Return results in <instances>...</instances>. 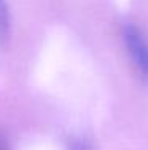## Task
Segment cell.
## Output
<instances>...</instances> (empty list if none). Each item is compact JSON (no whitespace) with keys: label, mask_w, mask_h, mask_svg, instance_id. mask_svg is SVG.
I'll return each instance as SVG.
<instances>
[{"label":"cell","mask_w":148,"mask_h":150,"mask_svg":"<svg viewBox=\"0 0 148 150\" xmlns=\"http://www.w3.org/2000/svg\"><path fill=\"white\" fill-rule=\"evenodd\" d=\"M123 38L134 66L140 70L142 75L148 77V42L145 40L143 34L139 27L129 24L123 29Z\"/></svg>","instance_id":"6da1fadb"},{"label":"cell","mask_w":148,"mask_h":150,"mask_svg":"<svg viewBox=\"0 0 148 150\" xmlns=\"http://www.w3.org/2000/svg\"><path fill=\"white\" fill-rule=\"evenodd\" d=\"M0 150H6L5 144H3V142H2V137H0Z\"/></svg>","instance_id":"277c9868"},{"label":"cell","mask_w":148,"mask_h":150,"mask_svg":"<svg viewBox=\"0 0 148 150\" xmlns=\"http://www.w3.org/2000/svg\"><path fill=\"white\" fill-rule=\"evenodd\" d=\"M72 150H89L88 147H84V145H81V144H78V145H75Z\"/></svg>","instance_id":"3957f363"},{"label":"cell","mask_w":148,"mask_h":150,"mask_svg":"<svg viewBox=\"0 0 148 150\" xmlns=\"http://www.w3.org/2000/svg\"><path fill=\"white\" fill-rule=\"evenodd\" d=\"M8 26V11H6V5L3 0H0V34H3Z\"/></svg>","instance_id":"7a4b0ae2"}]
</instances>
